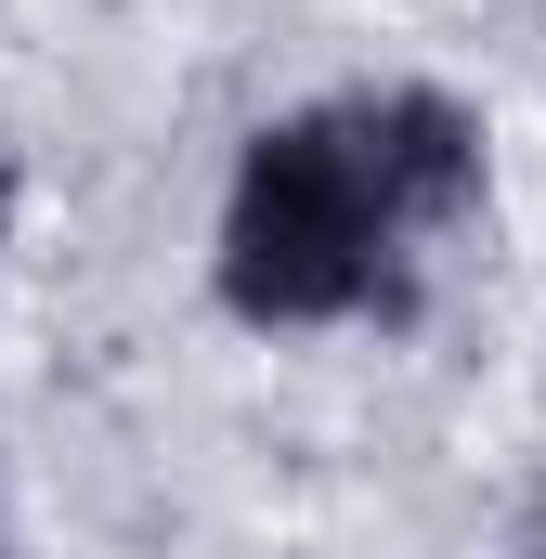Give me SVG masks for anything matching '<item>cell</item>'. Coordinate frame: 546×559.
<instances>
[{"label":"cell","instance_id":"obj_2","mask_svg":"<svg viewBox=\"0 0 546 559\" xmlns=\"http://www.w3.org/2000/svg\"><path fill=\"white\" fill-rule=\"evenodd\" d=\"M0 235H13V169H0Z\"/></svg>","mask_w":546,"mask_h":559},{"label":"cell","instance_id":"obj_1","mask_svg":"<svg viewBox=\"0 0 546 559\" xmlns=\"http://www.w3.org/2000/svg\"><path fill=\"white\" fill-rule=\"evenodd\" d=\"M482 131L442 92H365V105H299L248 131L222 195V299L248 325H339V312H404L416 235L468 222Z\"/></svg>","mask_w":546,"mask_h":559}]
</instances>
